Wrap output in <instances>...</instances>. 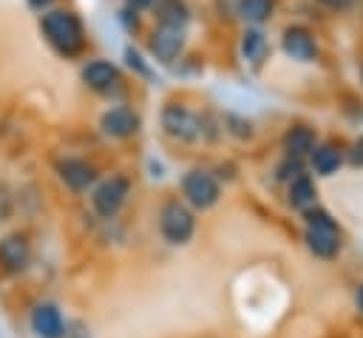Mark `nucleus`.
Wrapping results in <instances>:
<instances>
[{"label": "nucleus", "mask_w": 363, "mask_h": 338, "mask_svg": "<svg viewBox=\"0 0 363 338\" xmlns=\"http://www.w3.org/2000/svg\"><path fill=\"white\" fill-rule=\"evenodd\" d=\"M159 122H162V131H164L170 139L182 142V145L199 142V139L204 136V131H207L204 116L196 114V111H190V108L182 105V102H167V105L162 108V114H159Z\"/></svg>", "instance_id": "f03ea898"}, {"label": "nucleus", "mask_w": 363, "mask_h": 338, "mask_svg": "<svg viewBox=\"0 0 363 338\" xmlns=\"http://www.w3.org/2000/svg\"><path fill=\"white\" fill-rule=\"evenodd\" d=\"M26 6H28L34 14H43V11H48L51 6H57V0H26Z\"/></svg>", "instance_id": "5701e85b"}, {"label": "nucleus", "mask_w": 363, "mask_h": 338, "mask_svg": "<svg viewBox=\"0 0 363 338\" xmlns=\"http://www.w3.org/2000/svg\"><path fill=\"white\" fill-rule=\"evenodd\" d=\"M125 60H128V65H130L139 77H150V74H153V68L147 65V60H145L133 45H128V48H125Z\"/></svg>", "instance_id": "aec40b11"}, {"label": "nucleus", "mask_w": 363, "mask_h": 338, "mask_svg": "<svg viewBox=\"0 0 363 338\" xmlns=\"http://www.w3.org/2000/svg\"><path fill=\"white\" fill-rule=\"evenodd\" d=\"M119 20H122V26H125L128 31H136V28H139V11H136V9H130V6H122Z\"/></svg>", "instance_id": "412c9836"}, {"label": "nucleus", "mask_w": 363, "mask_h": 338, "mask_svg": "<svg viewBox=\"0 0 363 338\" xmlns=\"http://www.w3.org/2000/svg\"><path fill=\"white\" fill-rule=\"evenodd\" d=\"M227 125H233V128H230V133H235V136H241V139L252 133V128H250V122H247V119H238V116H233V114L227 116Z\"/></svg>", "instance_id": "4be33fe9"}, {"label": "nucleus", "mask_w": 363, "mask_h": 338, "mask_svg": "<svg viewBox=\"0 0 363 338\" xmlns=\"http://www.w3.org/2000/svg\"><path fill=\"white\" fill-rule=\"evenodd\" d=\"M57 176L62 179L65 187L82 193L88 190L94 182H96V168L85 159H77V156H68V159H60L57 162Z\"/></svg>", "instance_id": "f8f14e48"}, {"label": "nucleus", "mask_w": 363, "mask_h": 338, "mask_svg": "<svg viewBox=\"0 0 363 338\" xmlns=\"http://www.w3.org/2000/svg\"><path fill=\"white\" fill-rule=\"evenodd\" d=\"M360 80H363V65H360Z\"/></svg>", "instance_id": "cd10ccee"}, {"label": "nucleus", "mask_w": 363, "mask_h": 338, "mask_svg": "<svg viewBox=\"0 0 363 338\" xmlns=\"http://www.w3.org/2000/svg\"><path fill=\"white\" fill-rule=\"evenodd\" d=\"M235 11L250 26H261V23H267L275 14V0H238L235 3Z\"/></svg>", "instance_id": "f3484780"}, {"label": "nucleus", "mask_w": 363, "mask_h": 338, "mask_svg": "<svg viewBox=\"0 0 363 338\" xmlns=\"http://www.w3.org/2000/svg\"><path fill=\"white\" fill-rule=\"evenodd\" d=\"M79 80L88 91L94 94H113L119 91V82H122V74L119 68L111 62V60H102V57H94L88 60L82 68H79Z\"/></svg>", "instance_id": "6e6552de"}, {"label": "nucleus", "mask_w": 363, "mask_h": 338, "mask_svg": "<svg viewBox=\"0 0 363 338\" xmlns=\"http://www.w3.org/2000/svg\"><path fill=\"white\" fill-rule=\"evenodd\" d=\"M193 230H196V219H193V213H190L182 202L170 199V202L162 205V210H159V233H162L170 244H184V241H190V239H193Z\"/></svg>", "instance_id": "20e7f679"}, {"label": "nucleus", "mask_w": 363, "mask_h": 338, "mask_svg": "<svg viewBox=\"0 0 363 338\" xmlns=\"http://www.w3.org/2000/svg\"><path fill=\"white\" fill-rule=\"evenodd\" d=\"M31 329L37 338H62L65 324L54 304H37L31 310Z\"/></svg>", "instance_id": "4468645a"}, {"label": "nucleus", "mask_w": 363, "mask_h": 338, "mask_svg": "<svg viewBox=\"0 0 363 338\" xmlns=\"http://www.w3.org/2000/svg\"><path fill=\"white\" fill-rule=\"evenodd\" d=\"M312 168L318 170V173H323V176H329V173H335L337 168H340V153H337V148H332V145H320V148H312Z\"/></svg>", "instance_id": "a211bd4d"}, {"label": "nucleus", "mask_w": 363, "mask_h": 338, "mask_svg": "<svg viewBox=\"0 0 363 338\" xmlns=\"http://www.w3.org/2000/svg\"><path fill=\"white\" fill-rule=\"evenodd\" d=\"M125 6H130V9H136V11H145V9H150L153 6V0H122Z\"/></svg>", "instance_id": "a878e982"}, {"label": "nucleus", "mask_w": 363, "mask_h": 338, "mask_svg": "<svg viewBox=\"0 0 363 338\" xmlns=\"http://www.w3.org/2000/svg\"><path fill=\"white\" fill-rule=\"evenodd\" d=\"M318 3H323V6L332 9V11H346V9L354 6V0H318Z\"/></svg>", "instance_id": "b1692460"}, {"label": "nucleus", "mask_w": 363, "mask_h": 338, "mask_svg": "<svg viewBox=\"0 0 363 338\" xmlns=\"http://www.w3.org/2000/svg\"><path fill=\"white\" fill-rule=\"evenodd\" d=\"M281 45L292 60L312 62L318 57V40L306 26H286L281 34Z\"/></svg>", "instance_id": "9b49d317"}, {"label": "nucleus", "mask_w": 363, "mask_h": 338, "mask_svg": "<svg viewBox=\"0 0 363 338\" xmlns=\"http://www.w3.org/2000/svg\"><path fill=\"white\" fill-rule=\"evenodd\" d=\"M312 148H315V133H312V128L295 125V128H289V131L284 133V151H286L292 159H301V156L312 153Z\"/></svg>", "instance_id": "dca6fc26"}, {"label": "nucleus", "mask_w": 363, "mask_h": 338, "mask_svg": "<svg viewBox=\"0 0 363 338\" xmlns=\"http://www.w3.org/2000/svg\"><path fill=\"white\" fill-rule=\"evenodd\" d=\"M349 159H352V165H363V136L352 145V151H349Z\"/></svg>", "instance_id": "393cba45"}, {"label": "nucleus", "mask_w": 363, "mask_h": 338, "mask_svg": "<svg viewBox=\"0 0 363 338\" xmlns=\"http://www.w3.org/2000/svg\"><path fill=\"white\" fill-rule=\"evenodd\" d=\"M357 307H360V310H363V287H360V290H357Z\"/></svg>", "instance_id": "bb28decb"}, {"label": "nucleus", "mask_w": 363, "mask_h": 338, "mask_svg": "<svg viewBox=\"0 0 363 338\" xmlns=\"http://www.w3.org/2000/svg\"><path fill=\"white\" fill-rule=\"evenodd\" d=\"M238 48H241V57H244L250 65H261V62L267 60V51H269L267 37H264V31H261L258 26H247V28H244Z\"/></svg>", "instance_id": "2eb2a0df"}, {"label": "nucleus", "mask_w": 363, "mask_h": 338, "mask_svg": "<svg viewBox=\"0 0 363 338\" xmlns=\"http://www.w3.org/2000/svg\"><path fill=\"white\" fill-rule=\"evenodd\" d=\"M153 20L156 26H173V28H187L193 20V11L187 0H153Z\"/></svg>", "instance_id": "ddd939ff"}, {"label": "nucleus", "mask_w": 363, "mask_h": 338, "mask_svg": "<svg viewBox=\"0 0 363 338\" xmlns=\"http://www.w3.org/2000/svg\"><path fill=\"white\" fill-rule=\"evenodd\" d=\"M31 261V244L23 233H9L0 239V270L3 273H23Z\"/></svg>", "instance_id": "9d476101"}, {"label": "nucleus", "mask_w": 363, "mask_h": 338, "mask_svg": "<svg viewBox=\"0 0 363 338\" xmlns=\"http://www.w3.org/2000/svg\"><path fill=\"white\" fill-rule=\"evenodd\" d=\"M182 193H184V199H187L193 207L207 210V207H213V205L218 202L221 187H218V182H216V176H213L210 170L193 168V170H187V173L182 176Z\"/></svg>", "instance_id": "423d86ee"}, {"label": "nucleus", "mask_w": 363, "mask_h": 338, "mask_svg": "<svg viewBox=\"0 0 363 338\" xmlns=\"http://www.w3.org/2000/svg\"><path fill=\"white\" fill-rule=\"evenodd\" d=\"M128 193H130V179L122 176V173H116V176H111V179H105V182H99V185L94 187L91 205H94V210H96L102 219H111V216L119 213V207L125 205Z\"/></svg>", "instance_id": "0eeeda50"}, {"label": "nucleus", "mask_w": 363, "mask_h": 338, "mask_svg": "<svg viewBox=\"0 0 363 338\" xmlns=\"http://www.w3.org/2000/svg\"><path fill=\"white\" fill-rule=\"evenodd\" d=\"M37 28H40V37L48 43V48L62 57V60H74L85 51V43H88V34H85V23L82 17L68 9V6H51L48 11L37 14Z\"/></svg>", "instance_id": "f257e3e1"}, {"label": "nucleus", "mask_w": 363, "mask_h": 338, "mask_svg": "<svg viewBox=\"0 0 363 338\" xmlns=\"http://www.w3.org/2000/svg\"><path fill=\"white\" fill-rule=\"evenodd\" d=\"M315 202V185L309 176H295L292 185H289V205L292 207H309Z\"/></svg>", "instance_id": "6ab92c4d"}, {"label": "nucleus", "mask_w": 363, "mask_h": 338, "mask_svg": "<svg viewBox=\"0 0 363 338\" xmlns=\"http://www.w3.org/2000/svg\"><path fill=\"white\" fill-rule=\"evenodd\" d=\"M187 45V28H173V26H153L147 34V51L156 62L170 65L184 54Z\"/></svg>", "instance_id": "39448f33"}, {"label": "nucleus", "mask_w": 363, "mask_h": 338, "mask_svg": "<svg viewBox=\"0 0 363 338\" xmlns=\"http://www.w3.org/2000/svg\"><path fill=\"white\" fill-rule=\"evenodd\" d=\"M99 128H102V133L111 136V139H130V136L139 133L142 116H139L133 108H128V105H113V108L102 111Z\"/></svg>", "instance_id": "1a4fd4ad"}, {"label": "nucleus", "mask_w": 363, "mask_h": 338, "mask_svg": "<svg viewBox=\"0 0 363 338\" xmlns=\"http://www.w3.org/2000/svg\"><path fill=\"white\" fill-rule=\"evenodd\" d=\"M306 241H309V250L320 258H335L337 250H340V227L337 222L315 207V210H306Z\"/></svg>", "instance_id": "7ed1b4c3"}]
</instances>
